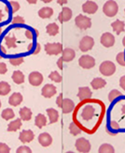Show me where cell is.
<instances>
[{
	"instance_id": "1",
	"label": "cell",
	"mask_w": 125,
	"mask_h": 153,
	"mask_svg": "<svg viewBox=\"0 0 125 153\" xmlns=\"http://www.w3.org/2000/svg\"><path fill=\"white\" fill-rule=\"evenodd\" d=\"M119 10V6H118L117 2L113 1V0H109V1L106 2L103 7V11L107 17H114Z\"/></svg>"
},
{
	"instance_id": "2",
	"label": "cell",
	"mask_w": 125,
	"mask_h": 153,
	"mask_svg": "<svg viewBox=\"0 0 125 153\" xmlns=\"http://www.w3.org/2000/svg\"><path fill=\"white\" fill-rule=\"evenodd\" d=\"M99 71L104 76H111L115 74L116 66L111 61H104L99 67Z\"/></svg>"
},
{
	"instance_id": "3",
	"label": "cell",
	"mask_w": 125,
	"mask_h": 153,
	"mask_svg": "<svg viewBox=\"0 0 125 153\" xmlns=\"http://www.w3.org/2000/svg\"><path fill=\"white\" fill-rule=\"evenodd\" d=\"M75 24L80 29H88L91 26V20L82 14H78L75 19Z\"/></svg>"
},
{
	"instance_id": "4",
	"label": "cell",
	"mask_w": 125,
	"mask_h": 153,
	"mask_svg": "<svg viewBox=\"0 0 125 153\" xmlns=\"http://www.w3.org/2000/svg\"><path fill=\"white\" fill-rule=\"evenodd\" d=\"M45 51L50 56H57L63 53V45L61 43H46Z\"/></svg>"
},
{
	"instance_id": "5",
	"label": "cell",
	"mask_w": 125,
	"mask_h": 153,
	"mask_svg": "<svg viewBox=\"0 0 125 153\" xmlns=\"http://www.w3.org/2000/svg\"><path fill=\"white\" fill-rule=\"evenodd\" d=\"M78 64H80L81 68L89 70V69L94 68L95 66V59L93 56L85 55L78 59Z\"/></svg>"
},
{
	"instance_id": "6",
	"label": "cell",
	"mask_w": 125,
	"mask_h": 153,
	"mask_svg": "<svg viewBox=\"0 0 125 153\" xmlns=\"http://www.w3.org/2000/svg\"><path fill=\"white\" fill-rule=\"evenodd\" d=\"M94 45V39L90 36H85L80 42V49L82 52L90 51Z\"/></svg>"
},
{
	"instance_id": "7",
	"label": "cell",
	"mask_w": 125,
	"mask_h": 153,
	"mask_svg": "<svg viewBox=\"0 0 125 153\" xmlns=\"http://www.w3.org/2000/svg\"><path fill=\"white\" fill-rule=\"evenodd\" d=\"M76 149L80 152H89L91 150V144L85 138H78L76 141Z\"/></svg>"
},
{
	"instance_id": "8",
	"label": "cell",
	"mask_w": 125,
	"mask_h": 153,
	"mask_svg": "<svg viewBox=\"0 0 125 153\" xmlns=\"http://www.w3.org/2000/svg\"><path fill=\"white\" fill-rule=\"evenodd\" d=\"M29 83L34 86L40 85L43 82V75L38 71H33L29 74Z\"/></svg>"
},
{
	"instance_id": "9",
	"label": "cell",
	"mask_w": 125,
	"mask_h": 153,
	"mask_svg": "<svg viewBox=\"0 0 125 153\" xmlns=\"http://www.w3.org/2000/svg\"><path fill=\"white\" fill-rule=\"evenodd\" d=\"M101 43L107 48L111 47V46H113L115 44V38L111 33L108 32L104 33L101 37Z\"/></svg>"
},
{
	"instance_id": "10",
	"label": "cell",
	"mask_w": 125,
	"mask_h": 153,
	"mask_svg": "<svg viewBox=\"0 0 125 153\" xmlns=\"http://www.w3.org/2000/svg\"><path fill=\"white\" fill-rule=\"evenodd\" d=\"M94 112H95V109L93 105H86L84 106V108L82 109V113H81V117L84 120H90L94 117Z\"/></svg>"
},
{
	"instance_id": "11",
	"label": "cell",
	"mask_w": 125,
	"mask_h": 153,
	"mask_svg": "<svg viewBox=\"0 0 125 153\" xmlns=\"http://www.w3.org/2000/svg\"><path fill=\"white\" fill-rule=\"evenodd\" d=\"M34 137H35V134H34V132H33V131L26 130V131H23L21 134H20L19 139L22 143L25 144V143L32 142L34 140Z\"/></svg>"
},
{
	"instance_id": "12",
	"label": "cell",
	"mask_w": 125,
	"mask_h": 153,
	"mask_svg": "<svg viewBox=\"0 0 125 153\" xmlns=\"http://www.w3.org/2000/svg\"><path fill=\"white\" fill-rule=\"evenodd\" d=\"M41 94L45 98H51L56 94V88L53 85L47 84L43 86L41 90Z\"/></svg>"
},
{
	"instance_id": "13",
	"label": "cell",
	"mask_w": 125,
	"mask_h": 153,
	"mask_svg": "<svg viewBox=\"0 0 125 153\" xmlns=\"http://www.w3.org/2000/svg\"><path fill=\"white\" fill-rule=\"evenodd\" d=\"M98 10V6L94 1H87L82 5V10L88 14H94Z\"/></svg>"
},
{
	"instance_id": "14",
	"label": "cell",
	"mask_w": 125,
	"mask_h": 153,
	"mask_svg": "<svg viewBox=\"0 0 125 153\" xmlns=\"http://www.w3.org/2000/svg\"><path fill=\"white\" fill-rule=\"evenodd\" d=\"M61 108H62V111H63L64 114H68V113H70L74 110L75 103L70 99H64L62 105H61Z\"/></svg>"
},
{
	"instance_id": "15",
	"label": "cell",
	"mask_w": 125,
	"mask_h": 153,
	"mask_svg": "<svg viewBox=\"0 0 125 153\" xmlns=\"http://www.w3.org/2000/svg\"><path fill=\"white\" fill-rule=\"evenodd\" d=\"M72 10L69 8H63V10L60 12V14L58 16V19L60 23H64V22H68L69 20L72 18Z\"/></svg>"
},
{
	"instance_id": "16",
	"label": "cell",
	"mask_w": 125,
	"mask_h": 153,
	"mask_svg": "<svg viewBox=\"0 0 125 153\" xmlns=\"http://www.w3.org/2000/svg\"><path fill=\"white\" fill-rule=\"evenodd\" d=\"M38 142H39V144L42 146V147L47 148V147H49V146L51 145L52 138L48 134V132H43V134H39V136H38Z\"/></svg>"
},
{
	"instance_id": "17",
	"label": "cell",
	"mask_w": 125,
	"mask_h": 153,
	"mask_svg": "<svg viewBox=\"0 0 125 153\" xmlns=\"http://www.w3.org/2000/svg\"><path fill=\"white\" fill-rule=\"evenodd\" d=\"M62 54H63L62 55L63 61H64V62H70V61H72L75 58V56H76L75 51L73 49H71V48H65V49H64Z\"/></svg>"
},
{
	"instance_id": "18",
	"label": "cell",
	"mask_w": 125,
	"mask_h": 153,
	"mask_svg": "<svg viewBox=\"0 0 125 153\" xmlns=\"http://www.w3.org/2000/svg\"><path fill=\"white\" fill-rule=\"evenodd\" d=\"M77 97L80 98V100H81V101H84V100L90 99L91 97V89L88 88V86L80 88H78Z\"/></svg>"
},
{
	"instance_id": "19",
	"label": "cell",
	"mask_w": 125,
	"mask_h": 153,
	"mask_svg": "<svg viewBox=\"0 0 125 153\" xmlns=\"http://www.w3.org/2000/svg\"><path fill=\"white\" fill-rule=\"evenodd\" d=\"M23 102V96L21 93H13V94L10 96V98L9 99V103L11 106H18L19 104H21Z\"/></svg>"
},
{
	"instance_id": "20",
	"label": "cell",
	"mask_w": 125,
	"mask_h": 153,
	"mask_svg": "<svg viewBox=\"0 0 125 153\" xmlns=\"http://www.w3.org/2000/svg\"><path fill=\"white\" fill-rule=\"evenodd\" d=\"M52 14H53V10L50 8V7H44V8L38 10V16L42 19L50 18Z\"/></svg>"
},
{
	"instance_id": "21",
	"label": "cell",
	"mask_w": 125,
	"mask_h": 153,
	"mask_svg": "<svg viewBox=\"0 0 125 153\" xmlns=\"http://www.w3.org/2000/svg\"><path fill=\"white\" fill-rule=\"evenodd\" d=\"M111 26H112L113 30L117 33L118 35H120L121 32H124L125 24L123 21H121V20H116L115 22H113L112 24H111Z\"/></svg>"
},
{
	"instance_id": "22",
	"label": "cell",
	"mask_w": 125,
	"mask_h": 153,
	"mask_svg": "<svg viewBox=\"0 0 125 153\" xmlns=\"http://www.w3.org/2000/svg\"><path fill=\"white\" fill-rule=\"evenodd\" d=\"M91 85L93 86L94 89L97 90V89L105 88L107 85V82H106V80H104L102 78H94L93 81L91 82Z\"/></svg>"
},
{
	"instance_id": "23",
	"label": "cell",
	"mask_w": 125,
	"mask_h": 153,
	"mask_svg": "<svg viewBox=\"0 0 125 153\" xmlns=\"http://www.w3.org/2000/svg\"><path fill=\"white\" fill-rule=\"evenodd\" d=\"M47 114L50 117V124H53L55 122L58 121L59 119V113L57 110L55 109H52V108H49L47 109Z\"/></svg>"
},
{
	"instance_id": "24",
	"label": "cell",
	"mask_w": 125,
	"mask_h": 153,
	"mask_svg": "<svg viewBox=\"0 0 125 153\" xmlns=\"http://www.w3.org/2000/svg\"><path fill=\"white\" fill-rule=\"evenodd\" d=\"M20 117H21L22 120L28 121L32 117V111L27 107H23L20 110Z\"/></svg>"
},
{
	"instance_id": "25",
	"label": "cell",
	"mask_w": 125,
	"mask_h": 153,
	"mask_svg": "<svg viewBox=\"0 0 125 153\" xmlns=\"http://www.w3.org/2000/svg\"><path fill=\"white\" fill-rule=\"evenodd\" d=\"M35 124L37 128L41 129L44 127V126H46V124H47V118H46V117L44 115L38 114L35 118Z\"/></svg>"
},
{
	"instance_id": "26",
	"label": "cell",
	"mask_w": 125,
	"mask_h": 153,
	"mask_svg": "<svg viewBox=\"0 0 125 153\" xmlns=\"http://www.w3.org/2000/svg\"><path fill=\"white\" fill-rule=\"evenodd\" d=\"M11 78L13 80V82L17 85L23 84L24 82V75H23V72L20 71H15L14 72H13Z\"/></svg>"
},
{
	"instance_id": "27",
	"label": "cell",
	"mask_w": 125,
	"mask_h": 153,
	"mask_svg": "<svg viewBox=\"0 0 125 153\" xmlns=\"http://www.w3.org/2000/svg\"><path fill=\"white\" fill-rule=\"evenodd\" d=\"M22 127V119L17 118L14 121H12L8 126V131H16Z\"/></svg>"
},
{
	"instance_id": "28",
	"label": "cell",
	"mask_w": 125,
	"mask_h": 153,
	"mask_svg": "<svg viewBox=\"0 0 125 153\" xmlns=\"http://www.w3.org/2000/svg\"><path fill=\"white\" fill-rule=\"evenodd\" d=\"M46 30L50 36H56L59 33V26L56 25V23H51L47 25Z\"/></svg>"
},
{
	"instance_id": "29",
	"label": "cell",
	"mask_w": 125,
	"mask_h": 153,
	"mask_svg": "<svg viewBox=\"0 0 125 153\" xmlns=\"http://www.w3.org/2000/svg\"><path fill=\"white\" fill-rule=\"evenodd\" d=\"M10 92V85L7 82H0V95L6 96Z\"/></svg>"
},
{
	"instance_id": "30",
	"label": "cell",
	"mask_w": 125,
	"mask_h": 153,
	"mask_svg": "<svg viewBox=\"0 0 125 153\" xmlns=\"http://www.w3.org/2000/svg\"><path fill=\"white\" fill-rule=\"evenodd\" d=\"M16 41H17V39L15 38V36H12L11 38L10 36H7L5 38V43L9 48H16L17 47Z\"/></svg>"
},
{
	"instance_id": "31",
	"label": "cell",
	"mask_w": 125,
	"mask_h": 153,
	"mask_svg": "<svg viewBox=\"0 0 125 153\" xmlns=\"http://www.w3.org/2000/svg\"><path fill=\"white\" fill-rule=\"evenodd\" d=\"M1 117H2V118L5 119V120H10V119H11V118L14 117L15 115H14V112H13L12 109L8 108V109H5V110L2 112Z\"/></svg>"
},
{
	"instance_id": "32",
	"label": "cell",
	"mask_w": 125,
	"mask_h": 153,
	"mask_svg": "<svg viewBox=\"0 0 125 153\" xmlns=\"http://www.w3.org/2000/svg\"><path fill=\"white\" fill-rule=\"evenodd\" d=\"M98 151L101 152V153H106V152L113 153L115 151V149H114V148L112 147V146L109 145V144H103L99 148V149H98Z\"/></svg>"
},
{
	"instance_id": "33",
	"label": "cell",
	"mask_w": 125,
	"mask_h": 153,
	"mask_svg": "<svg viewBox=\"0 0 125 153\" xmlns=\"http://www.w3.org/2000/svg\"><path fill=\"white\" fill-rule=\"evenodd\" d=\"M69 131H70V134L72 135H77V134H80V132H81L80 128L78 127L77 125H76L74 122L70 123V125H69Z\"/></svg>"
},
{
	"instance_id": "34",
	"label": "cell",
	"mask_w": 125,
	"mask_h": 153,
	"mask_svg": "<svg viewBox=\"0 0 125 153\" xmlns=\"http://www.w3.org/2000/svg\"><path fill=\"white\" fill-rule=\"evenodd\" d=\"M49 78L50 80H52L53 82H55V83H60L62 81V76L59 74V72L56 71L50 72V75H49Z\"/></svg>"
},
{
	"instance_id": "35",
	"label": "cell",
	"mask_w": 125,
	"mask_h": 153,
	"mask_svg": "<svg viewBox=\"0 0 125 153\" xmlns=\"http://www.w3.org/2000/svg\"><path fill=\"white\" fill-rule=\"evenodd\" d=\"M122 94H121V92H120L119 90H117V89H113V90H111L109 92V95H108V100H109V102H113L115 99H117L118 97H121Z\"/></svg>"
},
{
	"instance_id": "36",
	"label": "cell",
	"mask_w": 125,
	"mask_h": 153,
	"mask_svg": "<svg viewBox=\"0 0 125 153\" xmlns=\"http://www.w3.org/2000/svg\"><path fill=\"white\" fill-rule=\"evenodd\" d=\"M23 57L20 56V57H11L10 58V63L12 65V66H19L23 64Z\"/></svg>"
},
{
	"instance_id": "37",
	"label": "cell",
	"mask_w": 125,
	"mask_h": 153,
	"mask_svg": "<svg viewBox=\"0 0 125 153\" xmlns=\"http://www.w3.org/2000/svg\"><path fill=\"white\" fill-rule=\"evenodd\" d=\"M116 59H117V62L119 63L121 66L125 67V54L123 52L119 53L118 56H117V57H116Z\"/></svg>"
},
{
	"instance_id": "38",
	"label": "cell",
	"mask_w": 125,
	"mask_h": 153,
	"mask_svg": "<svg viewBox=\"0 0 125 153\" xmlns=\"http://www.w3.org/2000/svg\"><path fill=\"white\" fill-rule=\"evenodd\" d=\"M25 21L22 16H15L12 19V24L13 25H19V24H24Z\"/></svg>"
},
{
	"instance_id": "39",
	"label": "cell",
	"mask_w": 125,
	"mask_h": 153,
	"mask_svg": "<svg viewBox=\"0 0 125 153\" xmlns=\"http://www.w3.org/2000/svg\"><path fill=\"white\" fill-rule=\"evenodd\" d=\"M10 151V148L5 143H0V153H8Z\"/></svg>"
},
{
	"instance_id": "40",
	"label": "cell",
	"mask_w": 125,
	"mask_h": 153,
	"mask_svg": "<svg viewBox=\"0 0 125 153\" xmlns=\"http://www.w3.org/2000/svg\"><path fill=\"white\" fill-rule=\"evenodd\" d=\"M16 152H18V153H23V152L30 153V152H32V150H31L30 148L26 147V146H22V147H20L19 149H17Z\"/></svg>"
},
{
	"instance_id": "41",
	"label": "cell",
	"mask_w": 125,
	"mask_h": 153,
	"mask_svg": "<svg viewBox=\"0 0 125 153\" xmlns=\"http://www.w3.org/2000/svg\"><path fill=\"white\" fill-rule=\"evenodd\" d=\"M10 5L11 6V8H12V12L14 13L16 12L17 10H20V4L16 1H10Z\"/></svg>"
},
{
	"instance_id": "42",
	"label": "cell",
	"mask_w": 125,
	"mask_h": 153,
	"mask_svg": "<svg viewBox=\"0 0 125 153\" xmlns=\"http://www.w3.org/2000/svg\"><path fill=\"white\" fill-rule=\"evenodd\" d=\"M7 71H8L7 65L3 62H0V74H5Z\"/></svg>"
},
{
	"instance_id": "43",
	"label": "cell",
	"mask_w": 125,
	"mask_h": 153,
	"mask_svg": "<svg viewBox=\"0 0 125 153\" xmlns=\"http://www.w3.org/2000/svg\"><path fill=\"white\" fill-rule=\"evenodd\" d=\"M110 128L112 129V130H119L120 129V125L118 124V122L117 121H115V120H111L110 121Z\"/></svg>"
},
{
	"instance_id": "44",
	"label": "cell",
	"mask_w": 125,
	"mask_h": 153,
	"mask_svg": "<svg viewBox=\"0 0 125 153\" xmlns=\"http://www.w3.org/2000/svg\"><path fill=\"white\" fill-rule=\"evenodd\" d=\"M120 85H121V88L125 91V75L121 77V79H120Z\"/></svg>"
},
{
	"instance_id": "45",
	"label": "cell",
	"mask_w": 125,
	"mask_h": 153,
	"mask_svg": "<svg viewBox=\"0 0 125 153\" xmlns=\"http://www.w3.org/2000/svg\"><path fill=\"white\" fill-rule=\"evenodd\" d=\"M25 37L29 39H32L33 38H34V34H33V32L30 31V30H26L25 31Z\"/></svg>"
},
{
	"instance_id": "46",
	"label": "cell",
	"mask_w": 125,
	"mask_h": 153,
	"mask_svg": "<svg viewBox=\"0 0 125 153\" xmlns=\"http://www.w3.org/2000/svg\"><path fill=\"white\" fill-rule=\"evenodd\" d=\"M63 94H61L60 96H59L58 98H57V101H56V102H57V105L59 106V107H61V105H62V102H63Z\"/></svg>"
},
{
	"instance_id": "47",
	"label": "cell",
	"mask_w": 125,
	"mask_h": 153,
	"mask_svg": "<svg viewBox=\"0 0 125 153\" xmlns=\"http://www.w3.org/2000/svg\"><path fill=\"white\" fill-rule=\"evenodd\" d=\"M40 50H41V46H40V44H39V43H37V47H36V50L33 52V54L37 55V54H38L39 52H40Z\"/></svg>"
},
{
	"instance_id": "48",
	"label": "cell",
	"mask_w": 125,
	"mask_h": 153,
	"mask_svg": "<svg viewBox=\"0 0 125 153\" xmlns=\"http://www.w3.org/2000/svg\"><path fill=\"white\" fill-rule=\"evenodd\" d=\"M63 58L61 57V58H59L58 59V61H57V65H58V67L60 68L61 70H63Z\"/></svg>"
},
{
	"instance_id": "49",
	"label": "cell",
	"mask_w": 125,
	"mask_h": 153,
	"mask_svg": "<svg viewBox=\"0 0 125 153\" xmlns=\"http://www.w3.org/2000/svg\"><path fill=\"white\" fill-rule=\"evenodd\" d=\"M57 2H58L59 5H64V4H67L68 1H67V0H64V1H62V0H58Z\"/></svg>"
},
{
	"instance_id": "50",
	"label": "cell",
	"mask_w": 125,
	"mask_h": 153,
	"mask_svg": "<svg viewBox=\"0 0 125 153\" xmlns=\"http://www.w3.org/2000/svg\"><path fill=\"white\" fill-rule=\"evenodd\" d=\"M106 131H107V134H110V135H112V136H115V135L117 134H116V132H111V131H110L109 130H107V129Z\"/></svg>"
},
{
	"instance_id": "51",
	"label": "cell",
	"mask_w": 125,
	"mask_h": 153,
	"mask_svg": "<svg viewBox=\"0 0 125 153\" xmlns=\"http://www.w3.org/2000/svg\"><path fill=\"white\" fill-rule=\"evenodd\" d=\"M33 47H34V43H30L28 45V51H31L33 49Z\"/></svg>"
},
{
	"instance_id": "52",
	"label": "cell",
	"mask_w": 125,
	"mask_h": 153,
	"mask_svg": "<svg viewBox=\"0 0 125 153\" xmlns=\"http://www.w3.org/2000/svg\"><path fill=\"white\" fill-rule=\"evenodd\" d=\"M3 18H4V14H3V12H2L1 10H0V22L2 21Z\"/></svg>"
},
{
	"instance_id": "53",
	"label": "cell",
	"mask_w": 125,
	"mask_h": 153,
	"mask_svg": "<svg viewBox=\"0 0 125 153\" xmlns=\"http://www.w3.org/2000/svg\"><path fill=\"white\" fill-rule=\"evenodd\" d=\"M0 49H1V51H2L3 54H6V53H7V51H6L5 47H3V46H0Z\"/></svg>"
},
{
	"instance_id": "54",
	"label": "cell",
	"mask_w": 125,
	"mask_h": 153,
	"mask_svg": "<svg viewBox=\"0 0 125 153\" xmlns=\"http://www.w3.org/2000/svg\"><path fill=\"white\" fill-rule=\"evenodd\" d=\"M121 112H122V114H124V115H125V104L122 106V108H121Z\"/></svg>"
},
{
	"instance_id": "55",
	"label": "cell",
	"mask_w": 125,
	"mask_h": 153,
	"mask_svg": "<svg viewBox=\"0 0 125 153\" xmlns=\"http://www.w3.org/2000/svg\"><path fill=\"white\" fill-rule=\"evenodd\" d=\"M29 4H36L37 3V1H36V0H34V1H31V0H28V1H27Z\"/></svg>"
},
{
	"instance_id": "56",
	"label": "cell",
	"mask_w": 125,
	"mask_h": 153,
	"mask_svg": "<svg viewBox=\"0 0 125 153\" xmlns=\"http://www.w3.org/2000/svg\"><path fill=\"white\" fill-rule=\"evenodd\" d=\"M122 44H123V46H125V37H124L123 39H122Z\"/></svg>"
},
{
	"instance_id": "57",
	"label": "cell",
	"mask_w": 125,
	"mask_h": 153,
	"mask_svg": "<svg viewBox=\"0 0 125 153\" xmlns=\"http://www.w3.org/2000/svg\"><path fill=\"white\" fill-rule=\"evenodd\" d=\"M35 32H36V36H38L39 35V33H38V31L37 29H35Z\"/></svg>"
},
{
	"instance_id": "58",
	"label": "cell",
	"mask_w": 125,
	"mask_h": 153,
	"mask_svg": "<svg viewBox=\"0 0 125 153\" xmlns=\"http://www.w3.org/2000/svg\"><path fill=\"white\" fill-rule=\"evenodd\" d=\"M1 33H2V28L0 27V35H1Z\"/></svg>"
},
{
	"instance_id": "59",
	"label": "cell",
	"mask_w": 125,
	"mask_h": 153,
	"mask_svg": "<svg viewBox=\"0 0 125 153\" xmlns=\"http://www.w3.org/2000/svg\"><path fill=\"white\" fill-rule=\"evenodd\" d=\"M2 58V55H0V59H1Z\"/></svg>"
},
{
	"instance_id": "60",
	"label": "cell",
	"mask_w": 125,
	"mask_h": 153,
	"mask_svg": "<svg viewBox=\"0 0 125 153\" xmlns=\"http://www.w3.org/2000/svg\"><path fill=\"white\" fill-rule=\"evenodd\" d=\"M0 107H1V102H0Z\"/></svg>"
},
{
	"instance_id": "61",
	"label": "cell",
	"mask_w": 125,
	"mask_h": 153,
	"mask_svg": "<svg viewBox=\"0 0 125 153\" xmlns=\"http://www.w3.org/2000/svg\"><path fill=\"white\" fill-rule=\"evenodd\" d=\"M124 12H125V10H124Z\"/></svg>"
}]
</instances>
